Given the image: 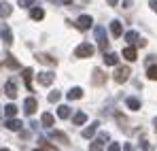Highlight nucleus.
<instances>
[{
  "mask_svg": "<svg viewBox=\"0 0 157 151\" xmlns=\"http://www.w3.org/2000/svg\"><path fill=\"white\" fill-rule=\"evenodd\" d=\"M132 2H134V0H123V9H130Z\"/></svg>",
  "mask_w": 157,
  "mask_h": 151,
  "instance_id": "obj_35",
  "label": "nucleus"
},
{
  "mask_svg": "<svg viewBox=\"0 0 157 151\" xmlns=\"http://www.w3.org/2000/svg\"><path fill=\"white\" fill-rule=\"evenodd\" d=\"M128 109H132V111H140V100L138 98H128Z\"/></svg>",
  "mask_w": 157,
  "mask_h": 151,
  "instance_id": "obj_27",
  "label": "nucleus"
},
{
  "mask_svg": "<svg viewBox=\"0 0 157 151\" xmlns=\"http://www.w3.org/2000/svg\"><path fill=\"white\" fill-rule=\"evenodd\" d=\"M123 58H125L128 62H134V60H136V49H134V47H125V49H123Z\"/></svg>",
  "mask_w": 157,
  "mask_h": 151,
  "instance_id": "obj_24",
  "label": "nucleus"
},
{
  "mask_svg": "<svg viewBox=\"0 0 157 151\" xmlns=\"http://www.w3.org/2000/svg\"><path fill=\"white\" fill-rule=\"evenodd\" d=\"M96 41H98V45L102 47V51H106V47H108V36H106V28L104 26H98L96 28Z\"/></svg>",
  "mask_w": 157,
  "mask_h": 151,
  "instance_id": "obj_2",
  "label": "nucleus"
},
{
  "mask_svg": "<svg viewBox=\"0 0 157 151\" xmlns=\"http://www.w3.org/2000/svg\"><path fill=\"white\" fill-rule=\"evenodd\" d=\"M66 96H68V100H78V98L83 96V89H81V87H72Z\"/></svg>",
  "mask_w": 157,
  "mask_h": 151,
  "instance_id": "obj_22",
  "label": "nucleus"
},
{
  "mask_svg": "<svg viewBox=\"0 0 157 151\" xmlns=\"http://www.w3.org/2000/svg\"><path fill=\"white\" fill-rule=\"evenodd\" d=\"M147 75H149V79H151V81H157V64H155V66H149Z\"/></svg>",
  "mask_w": 157,
  "mask_h": 151,
  "instance_id": "obj_29",
  "label": "nucleus"
},
{
  "mask_svg": "<svg viewBox=\"0 0 157 151\" xmlns=\"http://www.w3.org/2000/svg\"><path fill=\"white\" fill-rule=\"evenodd\" d=\"M49 136H51L53 141H59V143H64V145L68 143V136H66L64 132H57V130H51V132H49Z\"/></svg>",
  "mask_w": 157,
  "mask_h": 151,
  "instance_id": "obj_15",
  "label": "nucleus"
},
{
  "mask_svg": "<svg viewBox=\"0 0 157 151\" xmlns=\"http://www.w3.org/2000/svg\"><path fill=\"white\" fill-rule=\"evenodd\" d=\"M36 109H38L36 98H26V102H24V111H26L28 115H34V113H36Z\"/></svg>",
  "mask_w": 157,
  "mask_h": 151,
  "instance_id": "obj_7",
  "label": "nucleus"
},
{
  "mask_svg": "<svg viewBox=\"0 0 157 151\" xmlns=\"http://www.w3.org/2000/svg\"><path fill=\"white\" fill-rule=\"evenodd\" d=\"M85 121H87V115H85V113H83V111H78L77 115H75V117H72V124H75V126H83V124H85Z\"/></svg>",
  "mask_w": 157,
  "mask_h": 151,
  "instance_id": "obj_23",
  "label": "nucleus"
},
{
  "mask_svg": "<svg viewBox=\"0 0 157 151\" xmlns=\"http://www.w3.org/2000/svg\"><path fill=\"white\" fill-rule=\"evenodd\" d=\"M40 121H43V126H45V128H51L55 119H53V115H51V113H43V117H40Z\"/></svg>",
  "mask_w": 157,
  "mask_h": 151,
  "instance_id": "obj_25",
  "label": "nucleus"
},
{
  "mask_svg": "<svg viewBox=\"0 0 157 151\" xmlns=\"http://www.w3.org/2000/svg\"><path fill=\"white\" fill-rule=\"evenodd\" d=\"M0 151H9V149H0Z\"/></svg>",
  "mask_w": 157,
  "mask_h": 151,
  "instance_id": "obj_41",
  "label": "nucleus"
},
{
  "mask_svg": "<svg viewBox=\"0 0 157 151\" xmlns=\"http://www.w3.org/2000/svg\"><path fill=\"white\" fill-rule=\"evenodd\" d=\"M125 41H128V43H132V45H138L140 34H138V32H134V30H130V32H125Z\"/></svg>",
  "mask_w": 157,
  "mask_h": 151,
  "instance_id": "obj_18",
  "label": "nucleus"
},
{
  "mask_svg": "<svg viewBox=\"0 0 157 151\" xmlns=\"http://www.w3.org/2000/svg\"><path fill=\"white\" fill-rule=\"evenodd\" d=\"M110 136H108V132H100V136L96 138V141H91V145H89V151H102L104 149V143L108 141Z\"/></svg>",
  "mask_w": 157,
  "mask_h": 151,
  "instance_id": "obj_3",
  "label": "nucleus"
},
{
  "mask_svg": "<svg viewBox=\"0 0 157 151\" xmlns=\"http://www.w3.org/2000/svg\"><path fill=\"white\" fill-rule=\"evenodd\" d=\"M91 81H94V85H102V83L106 81V75L100 70V68H96L94 75H91Z\"/></svg>",
  "mask_w": 157,
  "mask_h": 151,
  "instance_id": "obj_11",
  "label": "nucleus"
},
{
  "mask_svg": "<svg viewBox=\"0 0 157 151\" xmlns=\"http://www.w3.org/2000/svg\"><path fill=\"white\" fill-rule=\"evenodd\" d=\"M4 126L9 128V130H13V132H17V130H21V126H24V124H21L19 119H15V117H9V121H6Z\"/></svg>",
  "mask_w": 157,
  "mask_h": 151,
  "instance_id": "obj_13",
  "label": "nucleus"
},
{
  "mask_svg": "<svg viewBox=\"0 0 157 151\" xmlns=\"http://www.w3.org/2000/svg\"><path fill=\"white\" fill-rule=\"evenodd\" d=\"M91 24H94L91 15H81V17L77 19V28H78V30H89Z\"/></svg>",
  "mask_w": 157,
  "mask_h": 151,
  "instance_id": "obj_6",
  "label": "nucleus"
},
{
  "mask_svg": "<svg viewBox=\"0 0 157 151\" xmlns=\"http://www.w3.org/2000/svg\"><path fill=\"white\" fill-rule=\"evenodd\" d=\"M155 132H157V119H155Z\"/></svg>",
  "mask_w": 157,
  "mask_h": 151,
  "instance_id": "obj_40",
  "label": "nucleus"
},
{
  "mask_svg": "<svg viewBox=\"0 0 157 151\" xmlns=\"http://www.w3.org/2000/svg\"><path fill=\"white\" fill-rule=\"evenodd\" d=\"M140 145H142V149H144V151H153V147L149 145V141H142Z\"/></svg>",
  "mask_w": 157,
  "mask_h": 151,
  "instance_id": "obj_33",
  "label": "nucleus"
},
{
  "mask_svg": "<svg viewBox=\"0 0 157 151\" xmlns=\"http://www.w3.org/2000/svg\"><path fill=\"white\" fill-rule=\"evenodd\" d=\"M98 126H100L98 121H94V124H89V128H85V130H83V138H91V136L96 134V130H98Z\"/></svg>",
  "mask_w": 157,
  "mask_h": 151,
  "instance_id": "obj_14",
  "label": "nucleus"
},
{
  "mask_svg": "<svg viewBox=\"0 0 157 151\" xmlns=\"http://www.w3.org/2000/svg\"><path fill=\"white\" fill-rule=\"evenodd\" d=\"M21 73H24V83H26V87L32 92V75H34V73H32V68H24Z\"/></svg>",
  "mask_w": 157,
  "mask_h": 151,
  "instance_id": "obj_16",
  "label": "nucleus"
},
{
  "mask_svg": "<svg viewBox=\"0 0 157 151\" xmlns=\"http://www.w3.org/2000/svg\"><path fill=\"white\" fill-rule=\"evenodd\" d=\"M13 13V6L9 2H0V17H9Z\"/></svg>",
  "mask_w": 157,
  "mask_h": 151,
  "instance_id": "obj_21",
  "label": "nucleus"
},
{
  "mask_svg": "<svg viewBox=\"0 0 157 151\" xmlns=\"http://www.w3.org/2000/svg\"><path fill=\"white\" fill-rule=\"evenodd\" d=\"M34 151H47V149H34Z\"/></svg>",
  "mask_w": 157,
  "mask_h": 151,
  "instance_id": "obj_39",
  "label": "nucleus"
},
{
  "mask_svg": "<svg viewBox=\"0 0 157 151\" xmlns=\"http://www.w3.org/2000/svg\"><path fill=\"white\" fill-rule=\"evenodd\" d=\"M62 4H72V0H59Z\"/></svg>",
  "mask_w": 157,
  "mask_h": 151,
  "instance_id": "obj_38",
  "label": "nucleus"
},
{
  "mask_svg": "<svg viewBox=\"0 0 157 151\" xmlns=\"http://www.w3.org/2000/svg\"><path fill=\"white\" fill-rule=\"evenodd\" d=\"M38 83H40V85H51L53 83V79H55V75H53V73H47V70H45V73H38Z\"/></svg>",
  "mask_w": 157,
  "mask_h": 151,
  "instance_id": "obj_9",
  "label": "nucleus"
},
{
  "mask_svg": "<svg viewBox=\"0 0 157 151\" xmlns=\"http://www.w3.org/2000/svg\"><path fill=\"white\" fill-rule=\"evenodd\" d=\"M108 151H121V145H119V143H110Z\"/></svg>",
  "mask_w": 157,
  "mask_h": 151,
  "instance_id": "obj_31",
  "label": "nucleus"
},
{
  "mask_svg": "<svg viewBox=\"0 0 157 151\" xmlns=\"http://www.w3.org/2000/svg\"><path fill=\"white\" fill-rule=\"evenodd\" d=\"M123 149H125V151H134V147H132V145H125Z\"/></svg>",
  "mask_w": 157,
  "mask_h": 151,
  "instance_id": "obj_37",
  "label": "nucleus"
},
{
  "mask_svg": "<svg viewBox=\"0 0 157 151\" xmlns=\"http://www.w3.org/2000/svg\"><path fill=\"white\" fill-rule=\"evenodd\" d=\"M149 6H151V9L157 13V0H151V2H149Z\"/></svg>",
  "mask_w": 157,
  "mask_h": 151,
  "instance_id": "obj_34",
  "label": "nucleus"
},
{
  "mask_svg": "<svg viewBox=\"0 0 157 151\" xmlns=\"http://www.w3.org/2000/svg\"><path fill=\"white\" fill-rule=\"evenodd\" d=\"M108 4H110V6H117V4H119V0H108Z\"/></svg>",
  "mask_w": 157,
  "mask_h": 151,
  "instance_id": "obj_36",
  "label": "nucleus"
},
{
  "mask_svg": "<svg viewBox=\"0 0 157 151\" xmlns=\"http://www.w3.org/2000/svg\"><path fill=\"white\" fill-rule=\"evenodd\" d=\"M104 64H108V66H117V64H119V55L113 53V51H110V53L104 51Z\"/></svg>",
  "mask_w": 157,
  "mask_h": 151,
  "instance_id": "obj_12",
  "label": "nucleus"
},
{
  "mask_svg": "<svg viewBox=\"0 0 157 151\" xmlns=\"http://www.w3.org/2000/svg\"><path fill=\"white\" fill-rule=\"evenodd\" d=\"M94 45H89V43H81L77 49H75V58H91L94 55Z\"/></svg>",
  "mask_w": 157,
  "mask_h": 151,
  "instance_id": "obj_1",
  "label": "nucleus"
},
{
  "mask_svg": "<svg viewBox=\"0 0 157 151\" xmlns=\"http://www.w3.org/2000/svg\"><path fill=\"white\" fill-rule=\"evenodd\" d=\"M4 115H6V117H15V115H17V106H15L13 102L6 104V106H4Z\"/></svg>",
  "mask_w": 157,
  "mask_h": 151,
  "instance_id": "obj_26",
  "label": "nucleus"
},
{
  "mask_svg": "<svg viewBox=\"0 0 157 151\" xmlns=\"http://www.w3.org/2000/svg\"><path fill=\"white\" fill-rule=\"evenodd\" d=\"M59 98H62V94H59V92H51V94H49V102H57Z\"/></svg>",
  "mask_w": 157,
  "mask_h": 151,
  "instance_id": "obj_30",
  "label": "nucleus"
},
{
  "mask_svg": "<svg viewBox=\"0 0 157 151\" xmlns=\"http://www.w3.org/2000/svg\"><path fill=\"white\" fill-rule=\"evenodd\" d=\"M34 0H19V6H32Z\"/></svg>",
  "mask_w": 157,
  "mask_h": 151,
  "instance_id": "obj_32",
  "label": "nucleus"
},
{
  "mask_svg": "<svg viewBox=\"0 0 157 151\" xmlns=\"http://www.w3.org/2000/svg\"><path fill=\"white\" fill-rule=\"evenodd\" d=\"M6 66H9V68H19V62H17L13 55H6Z\"/></svg>",
  "mask_w": 157,
  "mask_h": 151,
  "instance_id": "obj_28",
  "label": "nucleus"
},
{
  "mask_svg": "<svg viewBox=\"0 0 157 151\" xmlns=\"http://www.w3.org/2000/svg\"><path fill=\"white\" fill-rule=\"evenodd\" d=\"M0 36L4 41V45H13V32L6 24H2V28H0Z\"/></svg>",
  "mask_w": 157,
  "mask_h": 151,
  "instance_id": "obj_5",
  "label": "nucleus"
},
{
  "mask_svg": "<svg viewBox=\"0 0 157 151\" xmlns=\"http://www.w3.org/2000/svg\"><path fill=\"white\" fill-rule=\"evenodd\" d=\"M130 75H132V70L128 68V66H117V70H115V81L117 83H125L128 79H130Z\"/></svg>",
  "mask_w": 157,
  "mask_h": 151,
  "instance_id": "obj_4",
  "label": "nucleus"
},
{
  "mask_svg": "<svg viewBox=\"0 0 157 151\" xmlns=\"http://www.w3.org/2000/svg\"><path fill=\"white\" fill-rule=\"evenodd\" d=\"M36 60H38V62H43V64H49V66L55 64V58L47 55V53H36Z\"/></svg>",
  "mask_w": 157,
  "mask_h": 151,
  "instance_id": "obj_17",
  "label": "nucleus"
},
{
  "mask_svg": "<svg viewBox=\"0 0 157 151\" xmlns=\"http://www.w3.org/2000/svg\"><path fill=\"white\" fill-rule=\"evenodd\" d=\"M121 32H123L121 22H119V19H113V22H110V34H113L115 38H119V36H121Z\"/></svg>",
  "mask_w": 157,
  "mask_h": 151,
  "instance_id": "obj_10",
  "label": "nucleus"
},
{
  "mask_svg": "<svg viewBox=\"0 0 157 151\" xmlns=\"http://www.w3.org/2000/svg\"><path fill=\"white\" fill-rule=\"evenodd\" d=\"M30 17H32L34 22H40V19L45 17V11H43V9H38V6H34V9L30 11Z\"/></svg>",
  "mask_w": 157,
  "mask_h": 151,
  "instance_id": "obj_19",
  "label": "nucleus"
},
{
  "mask_svg": "<svg viewBox=\"0 0 157 151\" xmlns=\"http://www.w3.org/2000/svg\"><path fill=\"white\" fill-rule=\"evenodd\" d=\"M57 117H59V119H68V117H70V106H66V104L57 106Z\"/></svg>",
  "mask_w": 157,
  "mask_h": 151,
  "instance_id": "obj_20",
  "label": "nucleus"
},
{
  "mask_svg": "<svg viewBox=\"0 0 157 151\" xmlns=\"http://www.w3.org/2000/svg\"><path fill=\"white\" fill-rule=\"evenodd\" d=\"M4 94H6L9 98H15V96H17V85H15L13 79H9V81L4 83Z\"/></svg>",
  "mask_w": 157,
  "mask_h": 151,
  "instance_id": "obj_8",
  "label": "nucleus"
}]
</instances>
